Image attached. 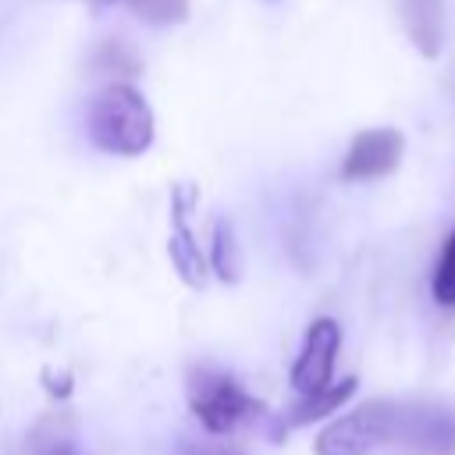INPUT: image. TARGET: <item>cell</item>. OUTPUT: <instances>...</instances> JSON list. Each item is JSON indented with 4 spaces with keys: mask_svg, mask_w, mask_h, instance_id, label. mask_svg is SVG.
<instances>
[{
    "mask_svg": "<svg viewBox=\"0 0 455 455\" xmlns=\"http://www.w3.org/2000/svg\"><path fill=\"white\" fill-rule=\"evenodd\" d=\"M89 139L96 149L114 156L146 153L153 142V114L146 100L124 82L100 89L89 103Z\"/></svg>",
    "mask_w": 455,
    "mask_h": 455,
    "instance_id": "6da1fadb",
    "label": "cell"
},
{
    "mask_svg": "<svg viewBox=\"0 0 455 455\" xmlns=\"http://www.w3.org/2000/svg\"><path fill=\"white\" fill-rule=\"evenodd\" d=\"M185 391H188V405H192L196 419L210 434H228L238 423L263 412V405L252 395H245L235 377H228L224 370H213V366H196L188 373Z\"/></svg>",
    "mask_w": 455,
    "mask_h": 455,
    "instance_id": "7a4b0ae2",
    "label": "cell"
},
{
    "mask_svg": "<svg viewBox=\"0 0 455 455\" xmlns=\"http://www.w3.org/2000/svg\"><path fill=\"white\" fill-rule=\"evenodd\" d=\"M398 405L391 398H373L355 405L352 412L327 423L316 437V455H370L380 444H395Z\"/></svg>",
    "mask_w": 455,
    "mask_h": 455,
    "instance_id": "3957f363",
    "label": "cell"
},
{
    "mask_svg": "<svg viewBox=\"0 0 455 455\" xmlns=\"http://www.w3.org/2000/svg\"><path fill=\"white\" fill-rule=\"evenodd\" d=\"M395 444L416 455H455V409L441 402H402Z\"/></svg>",
    "mask_w": 455,
    "mask_h": 455,
    "instance_id": "277c9868",
    "label": "cell"
},
{
    "mask_svg": "<svg viewBox=\"0 0 455 455\" xmlns=\"http://www.w3.org/2000/svg\"><path fill=\"white\" fill-rule=\"evenodd\" d=\"M405 153V135L398 128H366L352 139L345 160H341V178L345 181H377L387 178Z\"/></svg>",
    "mask_w": 455,
    "mask_h": 455,
    "instance_id": "5b68a950",
    "label": "cell"
},
{
    "mask_svg": "<svg viewBox=\"0 0 455 455\" xmlns=\"http://www.w3.org/2000/svg\"><path fill=\"white\" fill-rule=\"evenodd\" d=\"M338 348H341V327L327 316L313 320L309 331H306V341L295 355V366H291V384H295L299 395H309V391L331 384Z\"/></svg>",
    "mask_w": 455,
    "mask_h": 455,
    "instance_id": "8992f818",
    "label": "cell"
},
{
    "mask_svg": "<svg viewBox=\"0 0 455 455\" xmlns=\"http://www.w3.org/2000/svg\"><path fill=\"white\" fill-rule=\"evenodd\" d=\"M398 18L412 46L434 60L444 46V0H398Z\"/></svg>",
    "mask_w": 455,
    "mask_h": 455,
    "instance_id": "52a82bcc",
    "label": "cell"
},
{
    "mask_svg": "<svg viewBox=\"0 0 455 455\" xmlns=\"http://www.w3.org/2000/svg\"><path fill=\"white\" fill-rule=\"evenodd\" d=\"M355 387H359V380L355 377H345V380H331L327 387H316V391H309V395H302L299 402H295V409L288 412V427H306V423H313V419H323L327 412H338L352 395H355Z\"/></svg>",
    "mask_w": 455,
    "mask_h": 455,
    "instance_id": "ba28073f",
    "label": "cell"
},
{
    "mask_svg": "<svg viewBox=\"0 0 455 455\" xmlns=\"http://www.w3.org/2000/svg\"><path fill=\"white\" fill-rule=\"evenodd\" d=\"M430 295L437 306H455V228L451 235L444 238V249L434 263V274H430Z\"/></svg>",
    "mask_w": 455,
    "mask_h": 455,
    "instance_id": "9c48e42d",
    "label": "cell"
},
{
    "mask_svg": "<svg viewBox=\"0 0 455 455\" xmlns=\"http://www.w3.org/2000/svg\"><path fill=\"white\" fill-rule=\"evenodd\" d=\"M71 441H75V434H71L68 416H50L36 427L32 451L36 455H71Z\"/></svg>",
    "mask_w": 455,
    "mask_h": 455,
    "instance_id": "30bf717a",
    "label": "cell"
},
{
    "mask_svg": "<svg viewBox=\"0 0 455 455\" xmlns=\"http://www.w3.org/2000/svg\"><path fill=\"white\" fill-rule=\"evenodd\" d=\"M107 4H128L149 25H178L188 18V0H107Z\"/></svg>",
    "mask_w": 455,
    "mask_h": 455,
    "instance_id": "8fae6325",
    "label": "cell"
},
{
    "mask_svg": "<svg viewBox=\"0 0 455 455\" xmlns=\"http://www.w3.org/2000/svg\"><path fill=\"white\" fill-rule=\"evenodd\" d=\"M213 270L220 277H238L242 270V256H238V242L231 235V224H217V235H213Z\"/></svg>",
    "mask_w": 455,
    "mask_h": 455,
    "instance_id": "7c38bea8",
    "label": "cell"
},
{
    "mask_svg": "<svg viewBox=\"0 0 455 455\" xmlns=\"http://www.w3.org/2000/svg\"><path fill=\"white\" fill-rule=\"evenodd\" d=\"M178 455H242V451H235L228 444H196V441H185L178 448Z\"/></svg>",
    "mask_w": 455,
    "mask_h": 455,
    "instance_id": "4fadbf2b",
    "label": "cell"
}]
</instances>
